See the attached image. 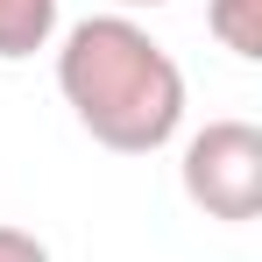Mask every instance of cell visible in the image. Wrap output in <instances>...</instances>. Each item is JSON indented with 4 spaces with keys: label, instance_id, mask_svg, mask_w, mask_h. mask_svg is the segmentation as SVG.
Masks as SVG:
<instances>
[{
    "label": "cell",
    "instance_id": "1",
    "mask_svg": "<svg viewBox=\"0 0 262 262\" xmlns=\"http://www.w3.org/2000/svg\"><path fill=\"white\" fill-rule=\"evenodd\" d=\"M57 92L114 156H156L184 121L177 57L128 14H85L57 50Z\"/></svg>",
    "mask_w": 262,
    "mask_h": 262
},
{
    "label": "cell",
    "instance_id": "2",
    "mask_svg": "<svg viewBox=\"0 0 262 262\" xmlns=\"http://www.w3.org/2000/svg\"><path fill=\"white\" fill-rule=\"evenodd\" d=\"M184 199L206 220H241L262 213V128L255 121H206L184 142Z\"/></svg>",
    "mask_w": 262,
    "mask_h": 262
},
{
    "label": "cell",
    "instance_id": "3",
    "mask_svg": "<svg viewBox=\"0 0 262 262\" xmlns=\"http://www.w3.org/2000/svg\"><path fill=\"white\" fill-rule=\"evenodd\" d=\"M57 36V0H0V57L21 64Z\"/></svg>",
    "mask_w": 262,
    "mask_h": 262
},
{
    "label": "cell",
    "instance_id": "4",
    "mask_svg": "<svg viewBox=\"0 0 262 262\" xmlns=\"http://www.w3.org/2000/svg\"><path fill=\"white\" fill-rule=\"evenodd\" d=\"M206 29H213L234 57L255 64L262 57V0H206Z\"/></svg>",
    "mask_w": 262,
    "mask_h": 262
},
{
    "label": "cell",
    "instance_id": "5",
    "mask_svg": "<svg viewBox=\"0 0 262 262\" xmlns=\"http://www.w3.org/2000/svg\"><path fill=\"white\" fill-rule=\"evenodd\" d=\"M0 262H50V248L29 227H0Z\"/></svg>",
    "mask_w": 262,
    "mask_h": 262
},
{
    "label": "cell",
    "instance_id": "6",
    "mask_svg": "<svg viewBox=\"0 0 262 262\" xmlns=\"http://www.w3.org/2000/svg\"><path fill=\"white\" fill-rule=\"evenodd\" d=\"M114 7H163V0H114Z\"/></svg>",
    "mask_w": 262,
    "mask_h": 262
}]
</instances>
